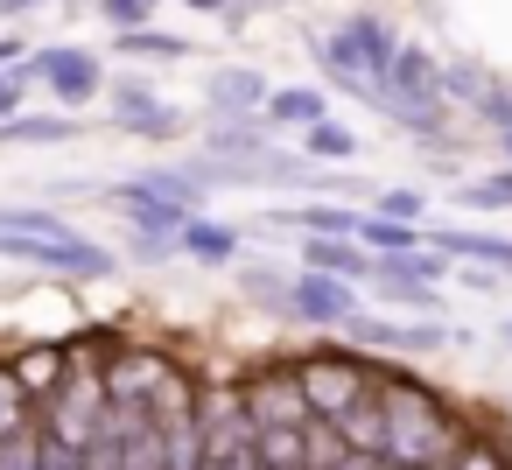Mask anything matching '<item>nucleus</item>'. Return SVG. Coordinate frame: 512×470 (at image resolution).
Segmentation results:
<instances>
[{
  "instance_id": "1",
  "label": "nucleus",
  "mask_w": 512,
  "mask_h": 470,
  "mask_svg": "<svg viewBox=\"0 0 512 470\" xmlns=\"http://www.w3.org/2000/svg\"><path fill=\"white\" fill-rule=\"evenodd\" d=\"M379 407H386V449H379V463H393V470H442L456 456L463 428H456V414H449L442 393L414 386L407 372H386L379 379Z\"/></svg>"
},
{
  "instance_id": "2",
  "label": "nucleus",
  "mask_w": 512,
  "mask_h": 470,
  "mask_svg": "<svg viewBox=\"0 0 512 470\" xmlns=\"http://www.w3.org/2000/svg\"><path fill=\"white\" fill-rule=\"evenodd\" d=\"M36 407H43V414H36V435H43L50 449L85 456V449H92V435H99V421H106L99 365H92V358H71V372L57 379V393H50V400H36Z\"/></svg>"
},
{
  "instance_id": "3",
  "label": "nucleus",
  "mask_w": 512,
  "mask_h": 470,
  "mask_svg": "<svg viewBox=\"0 0 512 470\" xmlns=\"http://www.w3.org/2000/svg\"><path fill=\"white\" fill-rule=\"evenodd\" d=\"M288 365H295L309 421H330L337 407H351L358 393H379V379H386V365H372L365 351H337V344H323L309 358H288Z\"/></svg>"
},
{
  "instance_id": "4",
  "label": "nucleus",
  "mask_w": 512,
  "mask_h": 470,
  "mask_svg": "<svg viewBox=\"0 0 512 470\" xmlns=\"http://www.w3.org/2000/svg\"><path fill=\"white\" fill-rule=\"evenodd\" d=\"M0 260H22V267H43V274H71V281H106L120 267L85 232L78 239H8V232H0Z\"/></svg>"
},
{
  "instance_id": "5",
  "label": "nucleus",
  "mask_w": 512,
  "mask_h": 470,
  "mask_svg": "<svg viewBox=\"0 0 512 470\" xmlns=\"http://www.w3.org/2000/svg\"><path fill=\"white\" fill-rule=\"evenodd\" d=\"M239 407L253 428H302L309 407H302V386H295V365H260L239 379Z\"/></svg>"
},
{
  "instance_id": "6",
  "label": "nucleus",
  "mask_w": 512,
  "mask_h": 470,
  "mask_svg": "<svg viewBox=\"0 0 512 470\" xmlns=\"http://www.w3.org/2000/svg\"><path fill=\"white\" fill-rule=\"evenodd\" d=\"M15 78H22V85H36V78H43L64 106H85V99L106 85L92 50H36V57H22V64H15Z\"/></svg>"
},
{
  "instance_id": "7",
  "label": "nucleus",
  "mask_w": 512,
  "mask_h": 470,
  "mask_svg": "<svg viewBox=\"0 0 512 470\" xmlns=\"http://www.w3.org/2000/svg\"><path fill=\"white\" fill-rule=\"evenodd\" d=\"M337 330L351 337V351H414V358L421 351H442V330L435 323H379V316H358L351 309Z\"/></svg>"
},
{
  "instance_id": "8",
  "label": "nucleus",
  "mask_w": 512,
  "mask_h": 470,
  "mask_svg": "<svg viewBox=\"0 0 512 470\" xmlns=\"http://www.w3.org/2000/svg\"><path fill=\"white\" fill-rule=\"evenodd\" d=\"M106 99H113V120H120L127 134H148V141H169V134L183 127V113H176V106H162V99H155V92H148L141 78H120V85H113Z\"/></svg>"
},
{
  "instance_id": "9",
  "label": "nucleus",
  "mask_w": 512,
  "mask_h": 470,
  "mask_svg": "<svg viewBox=\"0 0 512 470\" xmlns=\"http://www.w3.org/2000/svg\"><path fill=\"white\" fill-rule=\"evenodd\" d=\"M288 316H302L316 330H337L351 316V288L330 281V274H288Z\"/></svg>"
},
{
  "instance_id": "10",
  "label": "nucleus",
  "mask_w": 512,
  "mask_h": 470,
  "mask_svg": "<svg viewBox=\"0 0 512 470\" xmlns=\"http://www.w3.org/2000/svg\"><path fill=\"white\" fill-rule=\"evenodd\" d=\"M99 197H106V204H113V211H120V218L134 225V232L176 239V225H183V211H169V204H162V197H148L141 183H120V190H99Z\"/></svg>"
},
{
  "instance_id": "11",
  "label": "nucleus",
  "mask_w": 512,
  "mask_h": 470,
  "mask_svg": "<svg viewBox=\"0 0 512 470\" xmlns=\"http://www.w3.org/2000/svg\"><path fill=\"white\" fill-rule=\"evenodd\" d=\"M330 428L344 435V449L379 456V449H386V407H379V393H358L351 407H337V414H330Z\"/></svg>"
},
{
  "instance_id": "12",
  "label": "nucleus",
  "mask_w": 512,
  "mask_h": 470,
  "mask_svg": "<svg viewBox=\"0 0 512 470\" xmlns=\"http://www.w3.org/2000/svg\"><path fill=\"white\" fill-rule=\"evenodd\" d=\"M428 253H442V260H477V267H491V274H512V239H491V232H435V239H421Z\"/></svg>"
},
{
  "instance_id": "13",
  "label": "nucleus",
  "mask_w": 512,
  "mask_h": 470,
  "mask_svg": "<svg viewBox=\"0 0 512 470\" xmlns=\"http://www.w3.org/2000/svg\"><path fill=\"white\" fill-rule=\"evenodd\" d=\"M372 267H379V260H365L351 239H302V274H330V281L351 288V281H365Z\"/></svg>"
},
{
  "instance_id": "14",
  "label": "nucleus",
  "mask_w": 512,
  "mask_h": 470,
  "mask_svg": "<svg viewBox=\"0 0 512 470\" xmlns=\"http://www.w3.org/2000/svg\"><path fill=\"white\" fill-rule=\"evenodd\" d=\"M85 127L71 113H15V120H0V141L8 148H57V141H78Z\"/></svg>"
},
{
  "instance_id": "15",
  "label": "nucleus",
  "mask_w": 512,
  "mask_h": 470,
  "mask_svg": "<svg viewBox=\"0 0 512 470\" xmlns=\"http://www.w3.org/2000/svg\"><path fill=\"white\" fill-rule=\"evenodd\" d=\"M211 106H218V120H253L267 106V78L260 71H218L211 78Z\"/></svg>"
},
{
  "instance_id": "16",
  "label": "nucleus",
  "mask_w": 512,
  "mask_h": 470,
  "mask_svg": "<svg viewBox=\"0 0 512 470\" xmlns=\"http://www.w3.org/2000/svg\"><path fill=\"white\" fill-rule=\"evenodd\" d=\"M8 365H15V379H22V393H29V400H50V393H57V379L71 372V351H64V344H29V351H22V358H8Z\"/></svg>"
},
{
  "instance_id": "17",
  "label": "nucleus",
  "mask_w": 512,
  "mask_h": 470,
  "mask_svg": "<svg viewBox=\"0 0 512 470\" xmlns=\"http://www.w3.org/2000/svg\"><path fill=\"white\" fill-rule=\"evenodd\" d=\"M260 120H267V127H316V120H330V106H323L316 85H295V92H267Z\"/></svg>"
},
{
  "instance_id": "18",
  "label": "nucleus",
  "mask_w": 512,
  "mask_h": 470,
  "mask_svg": "<svg viewBox=\"0 0 512 470\" xmlns=\"http://www.w3.org/2000/svg\"><path fill=\"white\" fill-rule=\"evenodd\" d=\"M176 246H183L190 260H204V267H225V260L239 253V232L204 225V218H183V225H176Z\"/></svg>"
},
{
  "instance_id": "19",
  "label": "nucleus",
  "mask_w": 512,
  "mask_h": 470,
  "mask_svg": "<svg viewBox=\"0 0 512 470\" xmlns=\"http://www.w3.org/2000/svg\"><path fill=\"white\" fill-rule=\"evenodd\" d=\"M267 141H274V127L253 113V120H218L211 134H204V148L211 155H267Z\"/></svg>"
},
{
  "instance_id": "20",
  "label": "nucleus",
  "mask_w": 512,
  "mask_h": 470,
  "mask_svg": "<svg viewBox=\"0 0 512 470\" xmlns=\"http://www.w3.org/2000/svg\"><path fill=\"white\" fill-rule=\"evenodd\" d=\"M302 428H253V463L260 470H302Z\"/></svg>"
},
{
  "instance_id": "21",
  "label": "nucleus",
  "mask_w": 512,
  "mask_h": 470,
  "mask_svg": "<svg viewBox=\"0 0 512 470\" xmlns=\"http://www.w3.org/2000/svg\"><path fill=\"white\" fill-rule=\"evenodd\" d=\"M22 428H36V400L22 393L15 365L0 358V442H8V435H22Z\"/></svg>"
},
{
  "instance_id": "22",
  "label": "nucleus",
  "mask_w": 512,
  "mask_h": 470,
  "mask_svg": "<svg viewBox=\"0 0 512 470\" xmlns=\"http://www.w3.org/2000/svg\"><path fill=\"white\" fill-rule=\"evenodd\" d=\"M134 183H141L148 197H162L169 211H183V218H197V197H204V190H197V183H190L183 169H148V176H134Z\"/></svg>"
},
{
  "instance_id": "23",
  "label": "nucleus",
  "mask_w": 512,
  "mask_h": 470,
  "mask_svg": "<svg viewBox=\"0 0 512 470\" xmlns=\"http://www.w3.org/2000/svg\"><path fill=\"white\" fill-rule=\"evenodd\" d=\"M302 155H316V162H351V155H358V134L337 127V120H316V127L302 134Z\"/></svg>"
},
{
  "instance_id": "24",
  "label": "nucleus",
  "mask_w": 512,
  "mask_h": 470,
  "mask_svg": "<svg viewBox=\"0 0 512 470\" xmlns=\"http://www.w3.org/2000/svg\"><path fill=\"white\" fill-rule=\"evenodd\" d=\"M351 449H344V435L330 428V421H309L302 428V470H337Z\"/></svg>"
},
{
  "instance_id": "25",
  "label": "nucleus",
  "mask_w": 512,
  "mask_h": 470,
  "mask_svg": "<svg viewBox=\"0 0 512 470\" xmlns=\"http://www.w3.org/2000/svg\"><path fill=\"white\" fill-rule=\"evenodd\" d=\"M113 50H120V57H155V64L190 57V43H183V36H162V29H134V36H120Z\"/></svg>"
},
{
  "instance_id": "26",
  "label": "nucleus",
  "mask_w": 512,
  "mask_h": 470,
  "mask_svg": "<svg viewBox=\"0 0 512 470\" xmlns=\"http://www.w3.org/2000/svg\"><path fill=\"white\" fill-rule=\"evenodd\" d=\"M435 85H442V99H456V106H484V92H491V78H484L477 64H442Z\"/></svg>"
},
{
  "instance_id": "27",
  "label": "nucleus",
  "mask_w": 512,
  "mask_h": 470,
  "mask_svg": "<svg viewBox=\"0 0 512 470\" xmlns=\"http://www.w3.org/2000/svg\"><path fill=\"white\" fill-rule=\"evenodd\" d=\"M239 288H246V302L288 316V274H281V267H239Z\"/></svg>"
},
{
  "instance_id": "28",
  "label": "nucleus",
  "mask_w": 512,
  "mask_h": 470,
  "mask_svg": "<svg viewBox=\"0 0 512 470\" xmlns=\"http://www.w3.org/2000/svg\"><path fill=\"white\" fill-rule=\"evenodd\" d=\"M351 239H365V246H379L386 260H400V253H414L421 239H414V225H386V218H358V232Z\"/></svg>"
},
{
  "instance_id": "29",
  "label": "nucleus",
  "mask_w": 512,
  "mask_h": 470,
  "mask_svg": "<svg viewBox=\"0 0 512 470\" xmlns=\"http://www.w3.org/2000/svg\"><path fill=\"white\" fill-rule=\"evenodd\" d=\"M442 470H512V456H505L498 442H484V435H463L456 456H449Z\"/></svg>"
},
{
  "instance_id": "30",
  "label": "nucleus",
  "mask_w": 512,
  "mask_h": 470,
  "mask_svg": "<svg viewBox=\"0 0 512 470\" xmlns=\"http://www.w3.org/2000/svg\"><path fill=\"white\" fill-rule=\"evenodd\" d=\"M456 204H470V211H512V169H505V176H484V183H470V190H456Z\"/></svg>"
},
{
  "instance_id": "31",
  "label": "nucleus",
  "mask_w": 512,
  "mask_h": 470,
  "mask_svg": "<svg viewBox=\"0 0 512 470\" xmlns=\"http://www.w3.org/2000/svg\"><path fill=\"white\" fill-rule=\"evenodd\" d=\"M99 15H106L120 36H134V29H148V22H155V0H99Z\"/></svg>"
},
{
  "instance_id": "32",
  "label": "nucleus",
  "mask_w": 512,
  "mask_h": 470,
  "mask_svg": "<svg viewBox=\"0 0 512 470\" xmlns=\"http://www.w3.org/2000/svg\"><path fill=\"white\" fill-rule=\"evenodd\" d=\"M36 449H43V435H36V428L8 435V442H0V470H36Z\"/></svg>"
},
{
  "instance_id": "33",
  "label": "nucleus",
  "mask_w": 512,
  "mask_h": 470,
  "mask_svg": "<svg viewBox=\"0 0 512 470\" xmlns=\"http://www.w3.org/2000/svg\"><path fill=\"white\" fill-rule=\"evenodd\" d=\"M379 218H386V225H414V218H421V190H386V197H379Z\"/></svg>"
},
{
  "instance_id": "34",
  "label": "nucleus",
  "mask_w": 512,
  "mask_h": 470,
  "mask_svg": "<svg viewBox=\"0 0 512 470\" xmlns=\"http://www.w3.org/2000/svg\"><path fill=\"white\" fill-rule=\"evenodd\" d=\"M169 253H176V239H155V232H134V260H141V267H162Z\"/></svg>"
},
{
  "instance_id": "35",
  "label": "nucleus",
  "mask_w": 512,
  "mask_h": 470,
  "mask_svg": "<svg viewBox=\"0 0 512 470\" xmlns=\"http://www.w3.org/2000/svg\"><path fill=\"white\" fill-rule=\"evenodd\" d=\"M477 113H484V120H491V127H512V92H498V85H491V92H484V106H477Z\"/></svg>"
},
{
  "instance_id": "36",
  "label": "nucleus",
  "mask_w": 512,
  "mask_h": 470,
  "mask_svg": "<svg viewBox=\"0 0 512 470\" xmlns=\"http://www.w3.org/2000/svg\"><path fill=\"white\" fill-rule=\"evenodd\" d=\"M15 113H22V78L0 71V120H15Z\"/></svg>"
},
{
  "instance_id": "37",
  "label": "nucleus",
  "mask_w": 512,
  "mask_h": 470,
  "mask_svg": "<svg viewBox=\"0 0 512 470\" xmlns=\"http://www.w3.org/2000/svg\"><path fill=\"white\" fill-rule=\"evenodd\" d=\"M29 8H43V0H0V22H15V15H29Z\"/></svg>"
},
{
  "instance_id": "38",
  "label": "nucleus",
  "mask_w": 512,
  "mask_h": 470,
  "mask_svg": "<svg viewBox=\"0 0 512 470\" xmlns=\"http://www.w3.org/2000/svg\"><path fill=\"white\" fill-rule=\"evenodd\" d=\"M337 470H386V463H379V456H358V449H351V456H344Z\"/></svg>"
},
{
  "instance_id": "39",
  "label": "nucleus",
  "mask_w": 512,
  "mask_h": 470,
  "mask_svg": "<svg viewBox=\"0 0 512 470\" xmlns=\"http://www.w3.org/2000/svg\"><path fill=\"white\" fill-rule=\"evenodd\" d=\"M190 8H232V0H190Z\"/></svg>"
},
{
  "instance_id": "40",
  "label": "nucleus",
  "mask_w": 512,
  "mask_h": 470,
  "mask_svg": "<svg viewBox=\"0 0 512 470\" xmlns=\"http://www.w3.org/2000/svg\"><path fill=\"white\" fill-rule=\"evenodd\" d=\"M505 155H512V127H505Z\"/></svg>"
},
{
  "instance_id": "41",
  "label": "nucleus",
  "mask_w": 512,
  "mask_h": 470,
  "mask_svg": "<svg viewBox=\"0 0 512 470\" xmlns=\"http://www.w3.org/2000/svg\"><path fill=\"white\" fill-rule=\"evenodd\" d=\"M505 344H512V323H505Z\"/></svg>"
}]
</instances>
